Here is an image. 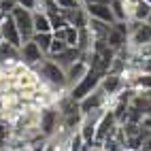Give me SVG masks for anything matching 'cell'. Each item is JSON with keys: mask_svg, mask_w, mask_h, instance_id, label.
I'll return each mask as SVG.
<instances>
[{"mask_svg": "<svg viewBox=\"0 0 151 151\" xmlns=\"http://www.w3.org/2000/svg\"><path fill=\"white\" fill-rule=\"evenodd\" d=\"M34 73L38 75L41 83L47 85V87H51L53 92H68L66 89V70L60 64H55L49 55L43 60L41 64L34 66Z\"/></svg>", "mask_w": 151, "mask_h": 151, "instance_id": "6da1fadb", "label": "cell"}, {"mask_svg": "<svg viewBox=\"0 0 151 151\" xmlns=\"http://www.w3.org/2000/svg\"><path fill=\"white\" fill-rule=\"evenodd\" d=\"M60 126H62V117H60V111L55 104H47L41 106V113H38V130L45 138H51Z\"/></svg>", "mask_w": 151, "mask_h": 151, "instance_id": "7a4b0ae2", "label": "cell"}, {"mask_svg": "<svg viewBox=\"0 0 151 151\" xmlns=\"http://www.w3.org/2000/svg\"><path fill=\"white\" fill-rule=\"evenodd\" d=\"M100 81H102V75H98L96 70L89 68V70H87V75L81 79V81H79L75 87H70V89H68V94L79 102V100H83L85 96H89V94L94 92V89H98V87H100Z\"/></svg>", "mask_w": 151, "mask_h": 151, "instance_id": "3957f363", "label": "cell"}, {"mask_svg": "<svg viewBox=\"0 0 151 151\" xmlns=\"http://www.w3.org/2000/svg\"><path fill=\"white\" fill-rule=\"evenodd\" d=\"M11 17L15 19V24L19 28V34H22L24 43L30 41V38L34 36V11H30V9H24V6H15Z\"/></svg>", "mask_w": 151, "mask_h": 151, "instance_id": "277c9868", "label": "cell"}, {"mask_svg": "<svg viewBox=\"0 0 151 151\" xmlns=\"http://www.w3.org/2000/svg\"><path fill=\"white\" fill-rule=\"evenodd\" d=\"M109 102H111V96L104 94L102 87L94 89L89 96H85L83 100H79V106H81V113H89V111H96V109H109Z\"/></svg>", "mask_w": 151, "mask_h": 151, "instance_id": "5b68a950", "label": "cell"}, {"mask_svg": "<svg viewBox=\"0 0 151 151\" xmlns=\"http://www.w3.org/2000/svg\"><path fill=\"white\" fill-rule=\"evenodd\" d=\"M47 55L43 53V49L38 47L32 38L30 41H26L24 45H22V62L28 66V68H34L36 64H41L43 60H45Z\"/></svg>", "mask_w": 151, "mask_h": 151, "instance_id": "8992f818", "label": "cell"}, {"mask_svg": "<svg viewBox=\"0 0 151 151\" xmlns=\"http://www.w3.org/2000/svg\"><path fill=\"white\" fill-rule=\"evenodd\" d=\"M100 87L104 89V94L106 96H117L122 89L128 87V81L124 79V75H119V73H106L102 77V81H100Z\"/></svg>", "mask_w": 151, "mask_h": 151, "instance_id": "52a82bcc", "label": "cell"}, {"mask_svg": "<svg viewBox=\"0 0 151 151\" xmlns=\"http://www.w3.org/2000/svg\"><path fill=\"white\" fill-rule=\"evenodd\" d=\"M100 149L102 151H126V132H124L122 124L100 143Z\"/></svg>", "mask_w": 151, "mask_h": 151, "instance_id": "ba28073f", "label": "cell"}, {"mask_svg": "<svg viewBox=\"0 0 151 151\" xmlns=\"http://www.w3.org/2000/svg\"><path fill=\"white\" fill-rule=\"evenodd\" d=\"M119 126V122H117V117H115V113L111 109H106L104 111V115H102V119H100V124H98V130H96V143L100 145L102 140L113 132V130Z\"/></svg>", "mask_w": 151, "mask_h": 151, "instance_id": "9c48e42d", "label": "cell"}, {"mask_svg": "<svg viewBox=\"0 0 151 151\" xmlns=\"http://www.w3.org/2000/svg\"><path fill=\"white\" fill-rule=\"evenodd\" d=\"M0 32H2V38L6 43H11L15 47H22L24 45V38H22V34H19V28H17L15 19L11 15H6V19L2 22V26H0Z\"/></svg>", "mask_w": 151, "mask_h": 151, "instance_id": "30bf717a", "label": "cell"}, {"mask_svg": "<svg viewBox=\"0 0 151 151\" xmlns=\"http://www.w3.org/2000/svg\"><path fill=\"white\" fill-rule=\"evenodd\" d=\"M87 70H89V64L85 62L83 58H81V60H77V62L70 66V68H66V89L75 87V85L87 75Z\"/></svg>", "mask_w": 151, "mask_h": 151, "instance_id": "8fae6325", "label": "cell"}, {"mask_svg": "<svg viewBox=\"0 0 151 151\" xmlns=\"http://www.w3.org/2000/svg\"><path fill=\"white\" fill-rule=\"evenodd\" d=\"M85 11H87V15L92 19H100V22H106V24H115V17H113V11H111L109 2L85 4Z\"/></svg>", "mask_w": 151, "mask_h": 151, "instance_id": "7c38bea8", "label": "cell"}, {"mask_svg": "<svg viewBox=\"0 0 151 151\" xmlns=\"http://www.w3.org/2000/svg\"><path fill=\"white\" fill-rule=\"evenodd\" d=\"M15 62H22V47H15L11 43L2 41V45H0V68L15 64Z\"/></svg>", "mask_w": 151, "mask_h": 151, "instance_id": "4fadbf2b", "label": "cell"}, {"mask_svg": "<svg viewBox=\"0 0 151 151\" xmlns=\"http://www.w3.org/2000/svg\"><path fill=\"white\" fill-rule=\"evenodd\" d=\"M81 55H83V53L79 51L77 47H66L62 53H58V55H49V58H51L55 64H60V66H62V68L66 70V68L73 66V64L77 62V60H81Z\"/></svg>", "mask_w": 151, "mask_h": 151, "instance_id": "5bb4252c", "label": "cell"}, {"mask_svg": "<svg viewBox=\"0 0 151 151\" xmlns=\"http://www.w3.org/2000/svg\"><path fill=\"white\" fill-rule=\"evenodd\" d=\"M111 26H113V24L100 22V19H92V17H89V24H87L89 32H92V36H94V41H106V36L111 32Z\"/></svg>", "mask_w": 151, "mask_h": 151, "instance_id": "9a60e30c", "label": "cell"}, {"mask_svg": "<svg viewBox=\"0 0 151 151\" xmlns=\"http://www.w3.org/2000/svg\"><path fill=\"white\" fill-rule=\"evenodd\" d=\"M106 43H109L111 49H115V51H122V49L128 47V36H126L124 32H119L115 26H111V32H109V36H106Z\"/></svg>", "mask_w": 151, "mask_h": 151, "instance_id": "2e32d148", "label": "cell"}, {"mask_svg": "<svg viewBox=\"0 0 151 151\" xmlns=\"http://www.w3.org/2000/svg\"><path fill=\"white\" fill-rule=\"evenodd\" d=\"M34 32H53L51 30V19L43 9L34 11Z\"/></svg>", "mask_w": 151, "mask_h": 151, "instance_id": "e0dca14e", "label": "cell"}, {"mask_svg": "<svg viewBox=\"0 0 151 151\" xmlns=\"http://www.w3.org/2000/svg\"><path fill=\"white\" fill-rule=\"evenodd\" d=\"M111 4V11H113L115 22H130V15H128V6L124 0H109Z\"/></svg>", "mask_w": 151, "mask_h": 151, "instance_id": "ac0fdd59", "label": "cell"}, {"mask_svg": "<svg viewBox=\"0 0 151 151\" xmlns=\"http://www.w3.org/2000/svg\"><path fill=\"white\" fill-rule=\"evenodd\" d=\"M130 85L138 92H151V73H140L138 70L136 77L130 81Z\"/></svg>", "mask_w": 151, "mask_h": 151, "instance_id": "d6986e66", "label": "cell"}, {"mask_svg": "<svg viewBox=\"0 0 151 151\" xmlns=\"http://www.w3.org/2000/svg\"><path fill=\"white\" fill-rule=\"evenodd\" d=\"M32 41L41 47L43 53L47 55V53H49V47H51V43H53V32H34Z\"/></svg>", "mask_w": 151, "mask_h": 151, "instance_id": "ffe728a7", "label": "cell"}, {"mask_svg": "<svg viewBox=\"0 0 151 151\" xmlns=\"http://www.w3.org/2000/svg\"><path fill=\"white\" fill-rule=\"evenodd\" d=\"M13 138V126L9 119H0V147H6V143Z\"/></svg>", "mask_w": 151, "mask_h": 151, "instance_id": "44dd1931", "label": "cell"}, {"mask_svg": "<svg viewBox=\"0 0 151 151\" xmlns=\"http://www.w3.org/2000/svg\"><path fill=\"white\" fill-rule=\"evenodd\" d=\"M64 41H66L68 47H77V43H79V28L77 26L68 24L64 28Z\"/></svg>", "mask_w": 151, "mask_h": 151, "instance_id": "7402d4cb", "label": "cell"}, {"mask_svg": "<svg viewBox=\"0 0 151 151\" xmlns=\"http://www.w3.org/2000/svg\"><path fill=\"white\" fill-rule=\"evenodd\" d=\"M85 145V138L81 136L79 130H75L73 134H70V140H68V151H81Z\"/></svg>", "mask_w": 151, "mask_h": 151, "instance_id": "603a6c76", "label": "cell"}, {"mask_svg": "<svg viewBox=\"0 0 151 151\" xmlns=\"http://www.w3.org/2000/svg\"><path fill=\"white\" fill-rule=\"evenodd\" d=\"M66 47H68V45H66L64 38L53 36V43H51V47H49V53H47V55H58V53H62Z\"/></svg>", "mask_w": 151, "mask_h": 151, "instance_id": "cb8c5ba5", "label": "cell"}, {"mask_svg": "<svg viewBox=\"0 0 151 151\" xmlns=\"http://www.w3.org/2000/svg\"><path fill=\"white\" fill-rule=\"evenodd\" d=\"M53 2L62 9V11H68V9H79V6H83L81 4V0H53Z\"/></svg>", "mask_w": 151, "mask_h": 151, "instance_id": "d4e9b609", "label": "cell"}, {"mask_svg": "<svg viewBox=\"0 0 151 151\" xmlns=\"http://www.w3.org/2000/svg\"><path fill=\"white\" fill-rule=\"evenodd\" d=\"M15 6H19V4H17V0H0V11L6 13V15H11Z\"/></svg>", "mask_w": 151, "mask_h": 151, "instance_id": "484cf974", "label": "cell"}, {"mask_svg": "<svg viewBox=\"0 0 151 151\" xmlns=\"http://www.w3.org/2000/svg\"><path fill=\"white\" fill-rule=\"evenodd\" d=\"M17 4L24 6V9H30V11H36L38 4H41V0H17Z\"/></svg>", "mask_w": 151, "mask_h": 151, "instance_id": "4316f807", "label": "cell"}, {"mask_svg": "<svg viewBox=\"0 0 151 151\" xmlns=\"http://www.w3.org/2000/svg\"><path fill=\"white\" fill-rule=\"evenodd\" d=\"M138 70H140V73H151V58H143V60H140Z\"/></svg>", "mask_w": 151, "mask_h": 151, "instance_id": "83f0119b", "label": "cell"}, {"mask_svg": "<svg viewBox=\"0 0 151 151\" xmlns=\"http://www.w3.org/2000/svg\"><path fill=\"white\" fill-rule=\"evenodd\" d=\"M140 126L147 128V130H151V111H147V113L143 115V122H140Z\"/></svg>", "mask_w": 151, "mask_h": 151, "instance_id": "f1b7e54d", "label": "cell"}, {"mask_svg": "<svg viewBox=\"0 0 151 151\" xmlns=\"http://www.w3.org/2000/svg\"><path fill=\"white\" fill-rule=\"evenodd\" d=\"M81 151H102V149H100V145H98V143H85Z\"/></svg>", "mask_w": 151, "mask_h": 151, "instance_id": "f546056e", "label": "cell"}, {"mask_svg": "<svg viewBox=\"0 0 151 151\" xmlns=\"http://www.w3.org/2000/svg\"><path fill=\"white\" fill-rule=\"evenodd\" d=\"M94 2H109V0H81V4H94Z\"/></svg>", "mask_w": 151, "mask_h": 151, "instance_id": "4dcf8cb0", "label": "cell"}, {"mask_svg": "<svg viewBox=\"0 0 151 151\" xmlns=\"http://www.w3.org/2000/svg\"><path fill=\"white\" fill-rule=\"evenodd\" d=\"M4 19H6V13H2V11H0V26H2V22H4Z\"/></svg>", "mask_w": 151, "mask_h": 151, "instance_id": "1f68e13d", "label": "cell"}, {"mask_svg": "<svg viewBox=\"0 0 151 151\" xmlns=\"http://www.w3.org/2000/svg\"><path fill=\"white\" fill-rule=\"evenodd\" d=\"M147 24H149V26H151V15H149V17H147Z\"/></svg>", "mask_w": 151, "mask_h": 151, "instance_id": "d6a6232c", "label": "cell"}, {"mask_svg": "<svg viewBox=\"0 0 151 151\" xmlns=\"http://www.w3.org/2000/svg\"><path fill=\"white\" fill-rule=\"evenodd\" d=\"M2 41H4V38H2V32H0V45H2Z\"/></svg>", "mask_w": 151, "mask_h": 151, "instance_id": "836d02e7", "label": "cell"}, {"mask_svg": "<svg viewBox=\"0 0 151 151\" xmlns=\"http://www.w3.org/2000/svg\"><path fill=\"white\" fill-rule=\"evenodd\" d=\"M145 2H149V4H151V0H145Z\"/></svg>", "mask_w": 151, "mask_h": 151, "instance_id": "e575fe53", "label": "cell"}]
</instances>
